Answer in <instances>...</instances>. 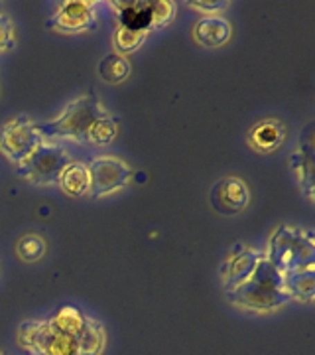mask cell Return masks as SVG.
Here are the masks:
<instances>
[{
  "mask_svg": "<svg viewBox=\"0 0 315 355\" xmlns=\"http://www.w3.org/2000/svg\"><path fill=\"white\" fill-rule=\"evenodd\" d=\"M152 4L154 2H111L118 26L144 30L152 34Z\"/></svg>",
  "mask_w": 315,
  "mask_h": 355,
  "instance_id": "14",
  "label": "cell"
},
{
  "mask_svg": "<svg viewBox=\"0 0 315 355\" xmlns=\"http://www.w3.org/2000/svg\"><path fill=\"white\" fill-rule=\"evenodd\" d=\"M262 259H264L262 251L237 245L221 266V279H223L225 292L235 291L242 282L251 279V275L256 270V266Z\"/></svg>",
  "mask_w": 315,
  "mask_h": 355,
  "instance_id": "11",
  "label": "cell"
},
{
  "mask_svg": "<svg viewBox=\"0 0 315 355\" xmlns=\"http://www.w3.org/2000/svg\"><path fill=\"white\" fill-rule=\"evenodd\" d=\"M44 253H46V241L36 233H28L16 243V254L24 263H36L44 257Z\"/></svg>",
  "mask_w": 315,
  "mask_h": 355,
  "instance_id": "19",
  "label": "cell"
},
{
  "mask_svg": "<svg viewBox=\"0 0 315 355\" xmlns=\"http://www.w3.org/2000/svg\"><path fill=\"white\" fill-rule=\"evenodd\" d=\"M99 2H87V0H71L62 2L55 6V10L46 22L57 34H85L97 28V16H99Z\"/></svg>",
  "mask_w": 315,
  "mask_h": 355,
  "instance_id": "8",
  "label": "cell"
},
{
  "mask_svg": "<svg viewBox=\"0 0 315 355\" xmlns=\"http://www.w3.org/2000/svg\"><path fill=\"white\" fill-rule=\"evenodd\" d=\"M0 355H4V354H2V352H0Z\"/></svg>",
  "mask_w": 315,
  "mask_h": 355,
  "instance_id": "23",
  "label": "cell"
},
{
  "mask_svg": "<svg viewBox=\"0 0 315 355\" xmlns=\"http://www.w3.org/2000/svg\"><path fill=\"white\" fill-rule=\"evenodd\" d=\"M16 342L30 355H81L79 340L53 320H26L16 331Z\"/></svg>",
  "mask_w": 315,
  "mask_h": 355,
  "instance_id": "4",
  "label": "cell"
},
{
  "mask_svg": "<svg viewBox=\"0 0 315 355\" xmlns=\"http://www.w3.org/2000/svg\"><path fill=\"white\" fill-rule=\"evenodd\" d=\"M130 71H132L130 62L126 60L125 55H120V53H107L99 62V65H97L99 77H101L102 81L111 83V85L123 83L126 77L130 76Z\"/></svg>",
  "mask_w": 315,
  "mask_h": 355,
  "instance_id": "17",
  "label": "cell"
},
{
  "mask_svg": "<svg viewBox=\"0 0 315 355\" xmlns=\"http://www.w3.org/2000/svg\"><path fill=\"white\" fill-rule=\"evenodd\" d=\"M251 193L246 184L237 176H227L219 180L209 191V203L215 214L225 217L239 216L246 209Z\"/></svg>",
  "mask_w": 315,
  "mask_h": 355,
  "instance_id": "10",
  "label": "cell"
},
{
  "mask_svg": "<svg viewBox=\"0 0 315 355\" xmlns=\"http://www.w3.org/2000/svg\"><path fill=\"white\" fill-rule=\"evenodd\" d=\"M174 18H176V4L164 0L152 4V32L165 28Z\"/></svg>",
  "mask_w": 315,
  "mask_h": 355,
  "instance_id": "20",
  "label": "cell"
},
{
  "mask_svg": "<svg viewBox=\"0 0 315 355\" xmlns=\"http://www.w3.org/2000/svg\"><path fill=\"white\" fill-rule=\"evenodd\" d=\"M314 128L315 123L309 121L303 130L300 132V142L290 154V170L302 193L307 198V202H314L315 198V182H314V160H315V148H314Z\"/></svg>",
  "mask_w": 315,
  "mask_h": 355,
  "instance_id": "9",
  "label": "cell"
},
{
  "mask_svg": "<svg viewBox=\"0 0 315 355\" xmlns=\"http://www.w3.org/2000/svg\"><path fill=\"white\" fill-rule=\"evenodd\" d=\"M71 160V154L63 148L62 142L42 140L36 150L16 166V176L34 186H55Z\"/></svg>",
  "mask_w": 315,
  "mask_h": 355,
  "instance_id": "5",
  "label": "cell"
},
{
  "mask_svg": "<svg viewBox=\"0 0 315 355\" xmlns=\"http://www.w3.org/2000/svg\"><path fill=\"white\" fill-rule=\"evenodd\" d=\"M12 48H16V28L8 14L0 12V53L10 51Z\"/></svg>",
  "mask_w": 315,
  "mask_h": 355,
  "instance_id": "21",
  "label": "cell"
},
{
  "mask_svg": "<svg viewBox=\"0 0 315 355\" xmlns=\"http://www.w3.org/2000/svg\"><path fill=\"white\" fill-rule=\"evenodd\" d=\"M44 140H75L83 146H107L118 132L114 116L95 93H87L63 107L55 119L36 123Z\"/></svg>",
  "mask_w": 315,
  "mask_h": 355,
  "instance_id": "1",
  "label": "cell"
},
{
  "mask_svg": "<svg viewBox=\"0 0 315 355\" xmlns=\"http://www.w3.org/2000/svg\"><path fill=\"white\" fill-rule=\"evenodd\" d=\"M89 170V198L101 200L109 193L123 190L132 180V168L114 156H99L85 162Z\"/></svg>",
  "mask_w": 315,
  "mask_h": 355,
  "instance_id": "6",
  "label": "cell"
},
{
  "mask_svg": "<svg viewBox=\"0 0 315 355\" xmlns=\"http://www.w3.org/2000/svg\"><path fill=\"white\" fill-rule=\"evenodd\" d=\"M231 24L223 16H201L193 26V40L203 48H221L231 40Z\"/></svg>",
  "mask_w": 315,
  "mask_h": 355,
  "instance_id": "13",
  "label": "cell"
},
{
  "mask_svg": "<svg viewBox=\"0 0 315 355\" xmlns=\"http://www.w3.org/2000/svg\"><path fill=\"white\" fill-rule=\"evenodd\" d=\"M60 188L71 198L89 196V170L85 162L71 160L60 176Z\"/></svg>",
  "mask_w": 315,
  "mask_h": 355,
  "instance_id": "16",
  "label": "cell"
},
{
  "mask_svg": "<svg viewBox=\"0 0 315 355\" xmlns=\"http://www.w3.org/2000/svg\"><path fill=\"white\" fill-rule=\"evenodd\" d=\"M225 294L231 304L256 314L276 312L282 306L291 302L284 286V275L266 259V254L251 275V279Z\"/></svg>",
  "mask_w": 315,
  "mask_h": 355,
  "instance_id": "2",
  "label": "cell"
},
{
  "mask_svg": "<svg viewBox=\"0 0 315 355\" xmlns=\"http://www.w3.org/2000/svg\"><path fill=\"white\" fill-rule=\"evenodd\" d=\"M266 259L282 275L315 266V235L312 229L280 225L268 241Z\"/></svg>",
  "mask_w": 315,
  "mask_h": 355,
  "instance_id": "3",
  "label": "cell"
},
{
  "mask_svg": "<svg viewBox=\"0 0 315 355\" xmlns=\"http://www.w3.org/2000/svg\"><path fill=\"white\" fill-rule=\"evenodd\" d=\"M286 125L278 119H264L260 123H256L254 127L249 130L246 140L249 146L254 148L260 154H272L276 153L278 148L284 144L286 140Z\"/></svg>",
  "mask_w": 315,
  "mask_h": 355,
  "instance_id": "12",
  "label": "cell"
},
{
  "mask_svg": "<svg viewBox=\"0 0 315 355\" xmlns=\"http://www.w3.org/2000/svg\"><path fill=\"white\" fill-rule=\"evenodd\" d=\"M148 32L144 30H132V28H125V26H116V32L113 36V44L116 48V53L120 55H128V53H134V51L142 48V44L148 40Z\"/></svg>",
  "mask_w": 315,
  "mask_h": 355,
  "instance_id": "18",
  "label": "cell"
},
{
  "mask_svg": "<svg viewBox=\"0 0 315 355\" xmlns=\"http://www.w3.org/2000/svg\"><path fill=\"white\" fill-rule=\"evenodd\" d=\"M284 286L290 300L303 304L314 302L315 298V266H305L284 275Z\"/></svg>",
  "mask_w": 315,
  "mask_h": 355,
  "instance_id": "15",
  "label": "cell"
},
{
  "mask_svg": "<svg viewBox=\"0 0 315 355\" xmlns=\"http://www.w3.org/2000/svg\"><path fill=\"white\" fill-rule=\"evenodd\" d=\"M42 140L36 123L28 116H18L0 127V154L18 166L36 150Z\"/></svg>",
  "mask_w": 315,
  "mask_h": 355,
  "instance_id": "7",
  "label": "cell"
},
{
  "mask_svg": "<svg viewBox=\"0 0 315 355\" xmlns=\"http://www.w3.org/2000/svg\"><path fill=\"white\" fill-rule=\"evenodd\" d=\"M228 6L225 0H217V2H188L189 10H195L201 16H221V12Z\"/></svg>",
  "mask_w": 315,
  "mask_h": 355,
  "instance_id": "22",
  "label": "cell"
}]
</instances>
